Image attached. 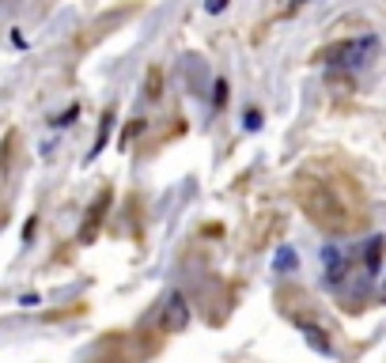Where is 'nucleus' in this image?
<instances>
[{"label":"nucleus","instance_id":"1","mask_svg":"<svg viewBox=\"0 0 386 363\" xmlns=\"http://www.w3.org/2000/svg\"><path fill=\"white\" fill-rule=\"evenodd\" d=\"M371 50H375V38H345V42H333V45H326L322 53H318V61H326V64H348V69H356V64H364L367 57H371Z\"/></svg>","mask_w":386,"mask_h":363},{"label":"nucleus","instance_id":"2","mask_svg":"<svg viewBox=\"0 0 386 363\" xmlns=\"http://www.w3.org/2000/svg\"><path fill=\"white\" fill-rule=\"evenodd\" d=\"M186 322H190L186 299H182V295H171V299H167L163 318H159V329H163V333H174V329H186Z\"/></svg>","mask_w":386,"mask_h":363},{"label":"nucleus","instance_id":"3","mask_svg":"<svg viewBox=\"0 0 386 363\" xmlns=\"http://www.w3.org/2000/svg\"><path fill=\"white\" fill-rule=\"evenodd\" d=\"M148 95H152V99H159V69H152V72H148Z\"/></svg>","mask_w":386,"mask_h":363},{"label":"nucleus","instance_id":"4","mask_svg":"<svg viewBox=\"0 0 386 363\" xmlns=\"http://www.w3.org/2000/svg\"><path fill=\"white\" fill-rule=\"evenodd\" d=\"M223 91H228V83H223V80H216V106H220V102L228 99V95H223Z\"/></svg>","mask_w":386,"mask_h":363},{"label":"nucleus","instance_id":"5","mask_svg":"<svg viewBox=\"0 0 386 363\" xmlns=\"http://www.w3.org/2000/svg\"><path fill=\"white\" fill-rule=\"evenodd\" d=\"M228 8V0H209V12H223Z\"/></svg>","mask_w":386,"mask_h":363},{"label":"nucleus","instance_id":"6","mask_svg":"<svg viewBox=\"0 0 386 363\" xmlns=\"http://www.w3.org/2000/svg\"><path fill=\"white\" fill-rule=\"evenodd\" d=\"M303 4H310V0H288V12H296V8H303Z\"/></svg>","mask_w":386,"mask_h":363}]
</instances>
